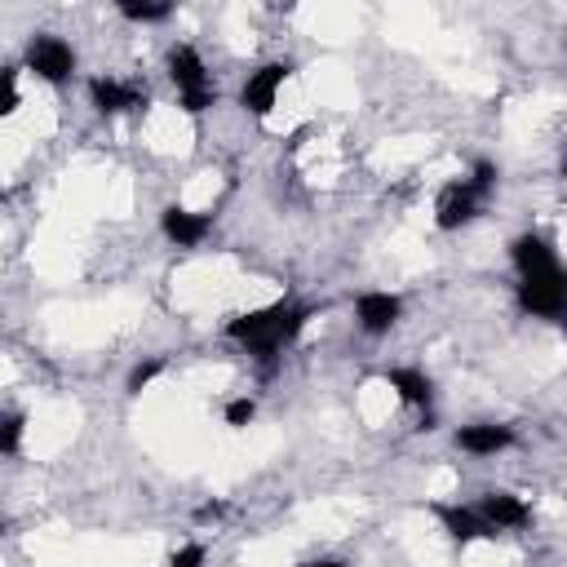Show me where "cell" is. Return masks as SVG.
<instances>
[{"mask_svg":"<svg viewBox=\"0 0 567 567\" xmlns=\"http://www.w3.org/2000/svg\"><path fill=\"white\" fill-rule=\"evenodd\" d=\"M306 319H310L306 306H297V301H270V306H261V310L235 315V319L226 323V337H230L235 346H244L261 368H275V359L301 337Z\"/></svg>","mask_w":567,"mask_h":567,"instance_id":"obj_1","label":"cell"},{"mask_svg":"<svg viewBox=\"0 0 567 567\" xmlns=\"http://www.w3.org/2000/svg\"><path fill=\"white\" fill-rule=\"evenodd\" d=\"M168 80H173V89H177V97H182V111H190V115L208 111L213 97H217L204 58H199L190 44H173V49H168Z\"/></svg>","mask_w":567,"mask_h":567,"instance_id":"obj_2","label":"cell"},{"mask_svg":"<svg viewBox=\"0 0 567 567\" xmlns=\"http://www.w3.org/2000/svg\"><path fill=\"white\" fill-rule=\"evenodd\" d=\"M518 306L527 315L567 323V270L563 266H549V270L518 275Z\"/></svg>","mask_w":567,"mask_h":567,"instance_id":"obj_3","label":"cell"},{"mask_svg":"<svg viewBox=\"0 0 567 567\" xmlns=\"http://www.w3.org/2000/svg\"><path fill=\"white\" fill-rule=\"evenodd\" d=\"M27 66H31L40 80L62 84V80H71V71H75V49H71L62 35H35V40L27 44Z\"/></svg>","mask_w":567,"mask_h":567,"instance_id":"obj_4","label":"cell"},{"mask_svg":"<svg viewBox=\"0 0 567 567\" xmlns=\"http://www.w3.org/2000/svg\"><path fill=\"white\" fill-rule=\"evenodd\" d=\"M483 199H487V195H478L465 177L452 182V186H443L439 199H434V221H439V230H461V226H470V221L483 213Z\"/></svg>","mask_w":567,"mask_h":567,"instance_id":"obj_5","label":"cell"},{"mask_svg":"<svg viewBox=\"0 0 567 567\" xmlns=\"http://www.w3.org/2000/svg\"><path fill=\"white\" fill-rule=\"evenodd\" d=\"M288 75H292L288 62H266V66H257V71L244 80V89H239L244 111H252V115H270V106H275V97H279V89H284Z\"/></svg>","mask_w":567,"mask_h":567,"instance_id":"obj_6","label":"cell"},{"mask_svg":"<svg viewBox=\"0 0 567 567\" xmlns=\"http://www.w3.org/2000/svg\"><path fill=\"white\" fill-rule=\"evenodd\" d=\"M403 315V301L394 292H359L354 297V323L368 332V337H385Z\"/></svg>","mask_w":567,"mask_h":567,"instance_id":"obj_7","label":"cell"},{"mask_svg":"<svg viewBox=\"0 0 567 567\" xmlns=\"http://www.w3.org/2000/svg\"><path fill=\"white\" fill-rule=\"evenodd\" d=\"M89 102H93V111H102V115H120V111H137V106L146 102V93H142L137 84L115 80V75H93V80H89Z\"/></svg>","mask_w":567,"mask_h":567,"instance_id":"obj_8","label":"cell"},{"mask_svg":"<svg viewBox=\"0 0 567 567\" xmlns=\"http://www.w3.org/2000/svg\"><path fill=\"white\" fill-rule=\"evenodd\" d=\"M434 514H439V523H443V532L452 536V540H496L501 532L474 509V505H434Z\"/></svg>","mask_w":567,"mask_h":567,"instance_id":"obj_9","label":"cell"},{"mask_svg":"<svg viewBox=\"0 0 567 567\" xmlns=\"http://www.w3.org/2000/svg\"><path fill=\"white\" fill-rule=\"evenodd\" d=\"M159 226H164V235H168L177 248H195V244H204V235L213 230V217H208V213H190V208H182V204H168V208L159 213Z\"/></svg>","mask_w":567,"mask_h":567,"instance_id":"obj_10","label":"cell"},{"mask_svg":"<svg viewBox=\"0 0 567 567\" xmlns=\"http://www.w3.org/2000/svg\"><path fill=\"white\" fill-rule=\"evenodd\" d=\"M456 447L470 452V456H496V452L514 447V430L509 425H496V421H474V425H461L456 430Z\"/></svg>","mask_w":567,"mask_h":567,"instance_id":"obj_11","label":"cell"},{"mask_svg":"<svg viewBox=\"0 0 567 567\" xmlns=\"http://www.w3.org/2000/svg\"><path fill=\"white\" fill-rule=\"evenodd\" d=\"M496 532H514V527H527V518H532V509L514 496V492H487L478 505H474Z\"/></svg>","mask_w":567,"mask_h":567,"instance_id":"obj_12","label":"cell"},{"mask_svg":"<svg viewBox=\"0 0 567 567\" xmlns=\"http://www.w3.org/2000/svg\"><path fill=\"white\" fill-rule=\"evenodd\" d=\"M385 385H390L403 403H412V408H430V399H434V381H430L421 368H390V372H385Z\"/></svg>","mask_w":567,"mask_h":567,"instance_id":"obj_13","label":"cell"},{"mask_svg":"<svg viewBox=\"0 0 567 567\" xmlns=\"http://www.w3.org/2000/svg\"><path fill=\"white\" fill-rule=\"evenodd\" d=\"M509 257H514L518 275H532V270H549V266H558V252H554L540 235H518V239L509 244Z\"/></svg>","mask_w":567,"mask_h":567,"instance_id":"obj_14","label":"cell"},{"mask_svg":"<svg viewBox=\"0 0 567 567\" xmlns=\"http://www.w3.org/2000/svg\"><path fill=\"white\" fill-rule=\"evenodd\" d=\"M120 13H124L128 22H164V18L173 13V4H133V0H124Z\"/></svg>","mask_w":567,"mask_h":567,"instance_id":"obj_15","label":"cell"},{"mask_svg":"<svg viewBox=\"0 0 567 567\" xmlns=\"http://www.w3.org/2000/svg\"><path fill=\"white\" fill-rule=\"evenodd\" d=\"M159 372H164V359H146V363H137V368L128 372L124 390H128V394H142V390H146V385H151Z\"/></svg>","mask_w":567,"mask_h":567,"instance_id":"obj_16","label":"cell"},{"mask_svg":"<svg viewBox=\"0 0 567 567\" xmlns=\"http://www.w3.org/2000/svg\"><path fill=\"white\" fill-rule=\"evenodd\" d=\"M252 416H257V403H252L248 394H239V399H230V403H226V425L244 430V425H248Z\"/></svg>","mask_w":567,"mask_h":567,"instance_id":"obj_17","label":"cell"},{"mask_svg":"<svg viewBox=\"0 0 567 567\" xmlns=\"http://www.w3.org/2000/svg\"><path fill=\"white\" fill-rule=\"evenodd\" d=\"M465 182H470L478 195H492V186H496V164H492V159H478V164L470 168V177H465Z\"/></svg>","mask_w":567,"mask_h":567,"instance_id":"obj_18","label":"cell"},{"mask_svg":"<svg viewBox=\"0 0 567 567\" xmlns=\"http://www.w3.org/2000/svg\"><path fill=\"white\" fill-rule=\"evenodd\" d=\"M204 563H208V549H204L199 540H190V545L173 549V558H168V567H204Z\"/></svg>","mask_w":567,"mask_h":567,"instance_id":"obj_19","label":"cell"},{"mask_svg":"<svg viewBox=\"0 0 567 567\" xmlns=\"http://www.w3.org/2000/svg\"><path fill=\"white\" fill-rule=\"evenodd\" d=\"M0 111H18V71H4L0 75Z\"/></svg>","mask_w":567,"mask_h":567,"instance_id":"obj_20","label":"cell"},{"mask_svg":"<svg viewBox=\"0 0 567 567\" xmlns=\"http://www.w3.org/2000/svg\"><path fill=\"white\" fill-rule=\"evenodd\" d=\"M18 434H22V416H4V430H0V447L13 456L18 452Z\"/></svg>","mask_w":567,"mask_h":567,"instance_id":"obj_21","label":"cell"},{"mask_svg":"<svg viewBox=\"0 0 567 567\" xmlns=\"http://www.w3.org/2000/svg\"><path fill=\"white\" fill-rule=\"evenodd\" d=\"M306 567H346V563H332V558H319V563H306Z\"/></svg>","mask_w":567,"mask_h":567,"instance_id":"obj_22","label":"cell"},{"mask_svg":"<svg viewBox=\"0 0 567 567\" xmlns=\"http://www.w3.org/2000/svg\"><path fill=\"white\" fill-rule=\"evenodd\" d=\"M563 177H567V164H563Z\"/></svg>","mask_w":567,"mask_h":567,"instance_id":"obj_23","label":"cell"}]
</instances>
